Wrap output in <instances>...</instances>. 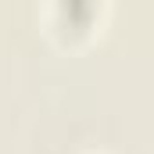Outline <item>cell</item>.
<instances>
[{"label": "cell", "instance_id": "6da1fadb", "mask_svg": "<svg viewBox=\"0 0 154 154\" xmlns=\"http://www.w3.org/2000/svg\"><path fill=\"white\" fill-rule=\"evenodd\" d=\"M97 7H104V0H50L47 7V22L50 32L61 36L65 43H79L97 29Z\"/></svg>", "mask_w": 154, "mask_h": 154}]
</instances>
